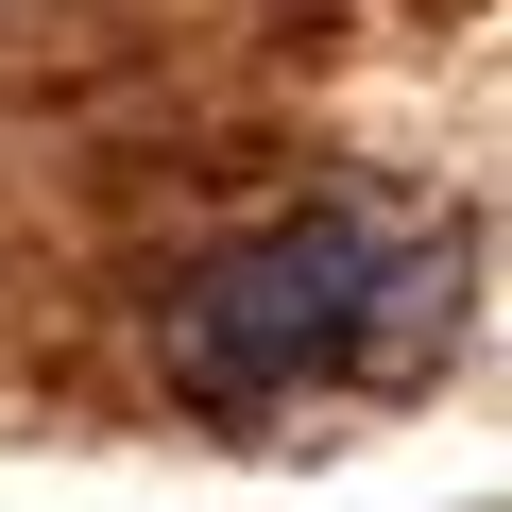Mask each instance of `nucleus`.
I'll list each match as a JSON object with an SVG mask.
<instances>
[{
	"instance_id": "obj_1",
	"label": "nucleus",
	"mask_w": 512,
	"mask_h": 512,
	"mask_svg": "<svg viewBox=\"0 0 512 512\" xmlns=\"http://www.w3.org/2000/svg\"><path fill=\"white\" fill-rule=\"evenodd\" d=\"M478 325V256L444 205L393 188H308L274 222L205 239L171 308H154V376L222 427H274V410H376L410 376H444V342Z\"/></svg>"
}]
</instances>
